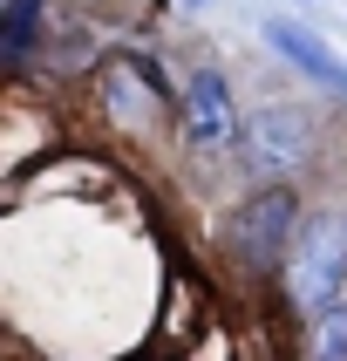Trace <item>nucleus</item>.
Listing matches in <instances>:
<instances>
[{
	"instance_id": "423d86ee",
	"label": "nucleus",
	"mask_w": 347,
	"mask_h": 361,
	"mask_svg": "<svg viewBox=\"0 0 347 361\" xmlns=\"http://www.w3.org/2000/svg\"><path fill=\"white\" fill-rule=\"evenodd\" d=\"M34 14H41V0H7V20H0V55L7 61H20L34 48Z\"/></svg>"
},
{
	"instance_id": "f257e3e1",
	"label": "nucleus",
	"mask_w": 347,
	"mask_h": 361,
	"mask_svg": "<svg viewBox=\"0 0 347 361\" xmlns=\"http://www.w3.org/2000/svg\"><path fill=\"white\" fill-rule=\"evenodd\" d=\"M286 286H293V307L306 314H327L341 307V286H347V219H313L300 232V252L286 266Z\"/></svg>"
},
{
	"instance_id": "7ed1b4c3",
	"label": "nucleus",
	"mask_w": 347,
	"mask_h": 361,
	"mask_svg": "<svg viewBox=\"0 0 347 361\" xmlns=\"http://www.w3.org/2000/svg\"><path fill=\"white\" fill-rule=\"evenodd\" d=\"M184 130L198 150H225V143L239 137V109H232V89L218 75H198L191 82V96H184Z\"/></svg>"
},
{
	"instance_id": "39448f33",
	"label": "nucleus",
	"mask_w": 347,
	"mask_h": 361,
	"mask_svg": "<svg viewBox=\"0 0 347 361\" xmlns=\"http://www.w3.org/2000/svg\"><path fill=\"white\" fill-rule=\"evenodd\" d=\"M265 41H272V48H279L286 61H300V68H306L313 82H327V89H334V96L347 102V68H341L334 55H327V48H320L313 35H306L300 20H272V27H265Z\"/></svg>"
},
{
	"instance_id": "f03ea898",
	"label": "nucleus",
	"mask_w": 347,
	"mask_h": 361,
	"mask_svg": "<svg viewBox=\"0 0 347 361\" xmlns=\"http://www.w3.org/2000/svg\"><path fill=\"white\" fill-rule=\"evenodd\" d=\"M286 232H293V191H286V184L252 191V198L232 212V225H225L232 259H245V266H272L286 252Z\"/></svg>"
},
{
	"instance_id": "20e7f679",
	"label": "nucleus",
	"mask_w": 347,
	"mask_h": 361,
	"mask_svg": "<svg viewBox=\"0 0 347 361\" xmlns=\"http://www.w3.org/2000/svg\"><path fill=\"white\" fill-rule=\"evenodd\" d=\"M306 150H313V130H306V116H293V109H265V116L245 130V157H252V171L300 164Z\"/></svg>"
}]
</instances>
